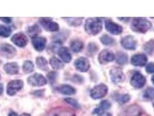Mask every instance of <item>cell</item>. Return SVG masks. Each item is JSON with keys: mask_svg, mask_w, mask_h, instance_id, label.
<instances>
[{"mask_svg": "<svg viewBox=\"0 0 154 116\" xmlns=\"http://www.w3.org/2000/svg\"><path fill=\"white\" fill-rule=\"evenodd\" d=\"M152 27V24L144 17H134L131 24L133 31L145 33Z\"/></svg>", "mask_w": 154, "mask_h": 116, "instance_id": "1", "label": "cell"}, {"mask_svg": "<svg viewBox=\"0 0 154 116\" xmlns=\"http://www.w3.org/2000/svg\"><path fill=\"white\" fill-rule=\"evenodd\" d=\"M85 29L88 34L96 35L102 30V22L97 17L88 19L85 23Z\"/></svg>", "mask_w": 154, "mask_h": 116, "instance_id": "2", "label": "cell"}, {"mask_svg": "<svg viewBox=\"0 0 154 116\" xmlns=\"http://www.w3.org/2000/svg\"><path fill=\"white\" fill-rule=\"evenodd\" d=\"M45 116H75V114L68 108L58 107L49 110Z\"/></svg>", "mask_w": 154, "mask_h": 116, "instance_id": "3", "label": "cell"}, {"mask_svg": "<svg viewBox=\"0 0 154 116\" xmlns=\"http://www.w3.org/2000/svg\"><path fill=\"white\" fill-rule=\"evenodd\" d=\"M108 92V88L104 84L95 86L91 91V96L94 99H99L104 98Z\"/></svg>", "mask_w": 154, "mask_h": 116, "instance_id": "4", "label": "cell"}, {"mask_svg": "<svg viewBox=\"0 0 154 116\" xmlns=\"http://www.w3.org/2000/svg\"><path fill=\"white\" fill-rule=\"evenodd\" d=\"M39 23L46 31L54 32L59 30V24L53 22L50 18L41 17L39 19Z\"/></svg>", "mask_w": 154, "mask_h": 116, "instance_id": "5", "label": "cell"}, {"mask_svg": "<svg viewBox=\"0 0 154 116\" xmlns=\"http://www.w3.org/2000/svg\"><path fill=\"white\" fill-rule=\"evenodd\" d=\"M23 82L21 80H15L10 81L7 85V92L10 96H14L23 88Z\"/></svg>", "mask_w": 154, "mask_h": 116, "instance_id": "6", "label": "cell"}, {"mask_svg": "<svg viewBox=\"0 0 154 116\" xmlns=\"http://www.w3.org/2000/svg\"><path fill=\"white\" fill-rule=\"evenodd\" d=\"M16 54L15 48L8 44L0 45V55L7 59L13 58Z\"/></svg>", "mask_w": 154, "mask_h": 116, "instance_id": "7", "label": "cell"}, {"mask_svg": "<svg viewBox=\"0 0 154 116\" xmlns=\"http://www.w3.org/2000/svg\"><path fill=\"white\" fill-rule=\"evenodd\" d=\"M29 84L33 86H40L45 85L46 84V78L42 74L35 73L27 79Z\"/></svg>", "mask_w": 154, "mask_h": 116, "instance_id": "8", "label": "cell"}, {"mask_svg": "<svg viewBox=\"0 0 154 116\" xmlns=\"http://www.w3.org/2000/svg\"><path fill=\"white\" fill-rule=\"evenodd\" d=\"M109 74L111 80L116 84L122 83L125 78L122 70L118 67H115L111 70Z\"/></svg>", "mask_w": 154, "mask_h": 116, "instance_id": "9", "label": "cell"}, {"mask_svg": "<svg viewBox=\"0 0 154 116\" xmlns=\"http://www.w3.org/2000/svg\"><path fill=\"white\" fill-rule=\"evenodd\" d=\"M146 82V78L139 72H136L131 80V85L135 88H141L145 85Z\"/></svg>", "mask_w": 154, "mask_h": 116, "instance_id": "10", "label": "cell"}, {"mask_svg": "<svg viewBox=\"0 0 154 116\" xmlns=\"http://www.w3.org/2000/svg\"><path fill=\"white\" fill-rule=\"evenodd\" d=\"M105 27L106 30L112 34L119 35L123 31V28L122 26L109 20L105 22Z\"/></svg>", "mask_w": 154, "mask_h": 116, "instance_id": "11", "label": "cell"}, {"mask_svg": "<svg viewBox=\"0 0 154 116\" xmlns=\"http://www.w3.org/2000/svg\"><path fill=\"white\" fill-rule=\"evenodd\" d=\"M12 42L16 45L23 48L28 43V39L26 35L22 33H18L14 34L11 38Z\"/></svg>", "mask_w": 154, "mask_h": 116, "instance_id": "12", "label": "cell"}, {"mask_svg": "<svg viewBox=\"0 0 154 116\" xmlns=\"http://www.w3.org/2000/svg\"><path fill=\"white\" fill-rule=\"evenodd\" d=\"M114 59L115 55L113 52L108 49L102 51L98 57V60L101 64H105L108 62H112Z\"/></svg>", "mask_w": 154, "mask_h": 116, "instance_id": "13", "label": "cell"}, {"mask_svg": "<svg viewBox=\"0 0 154 116\" xmlns=\"http://www.w3.org/2000/svg\"><path fill=\"white\" fill-rule=\"evenodd\" d=\"M74 66L78 71L81 72H86L90 68V63L89 60L86 58L81 57L75 61Z\"/></svg>", "mask_w": 154, "mask_h": 116, "instance_id": "14", "label": "cell"}, {"mask_svg": "<svg viewBox=\"0 0 154 116\" xmlns=\"http://www.w3.org/2000/svg\"><path fill=\"white\" fill-rule=\"evenodd\" d=\"M121 42L123 48L128 50H134L137 46L136 40L131 36H127L123 37Z\"/></svg>", "mask_w": 154, "mask_h": 116, "instance_id": "15", "label": "cell"}, {"mask_svg": "<svg viewBox=\"0 0 154 116\" xmlns=\"http://www.w3.org/2000/svg\"><path fill=\"white\" fill-rule=\"evenodd\" d=\"M141 108L139 106L133 105L124 110L119 116H140Z\"/></svg>", "mask_w": 154, "mask_h": 116, "instance_id": "16", "label": "cell"}, {"mask_svg": "<svg viewBox=\"0 0 154 116\" xmlns=\"http://www.w3.org/2000/svg\"><path fill=\"white\" fill-rule=\"evenodd\" d=\"M46 39L43 37H34L32 39V44L35 50L42 51L46 46Z\"/></svg>", "mask_w": 154, "mask_h": 116, "instance_id": "17", "label": "cell"}, {"mask_svg": "<svg viewBox=\"0 0 154 116\" xmlns=\"http://www.w3.org/2000/svg\"><path fill=\"white\" fill-rule=\"evenodd\" d=\"M147 58L144 54L134 55L131 58V64L136 66H143L146 64Z\"/></svg>", "mask_w": 154, "mask_h": 116, "instance_id": "18", "label": "cell"}, {"mask_svg": "<svg viewBox=\"0 0 154 116\" xmlns=\"http://www.w3.org/2000/svg\"><path fill=\"white\" fill-rule=\"evenodd\" d=\"M58 55L65 63H69L72 59V56L69 49L67 47H61L57 51Z\"/></svg>", "mask_w": 154, "mask_h": 116, "instance_id": "19", "label": "cell"}, {"mask_svg": "<svg viewBox=\"0 0 154 116\" xmlns=\"http://www.w3.org/2000/svg\"><path fill=\"white\" fill-rule=\"evenodd\" d=\"M4 69L6 71L7 73L14 75L18 73L19 67L18 64L16 62H14L5 64L4 66Z\"/></svg>", "mask_w": 154, "mask_h": 116, "instance_id": "20", "label": "cell"}, {"mask_svg": "<svg viewBox=\"0 0 154 116\" xmlns=\"http://www.w3.org/2000/svg\"><path fill=\"white\" fill-rule=\"evenodd\" d=\"M70 48L74 52H80L84 48V43L79 40H74L71 42Z\"/></svg>", "mask_w": 154, "mask_h": 116, "instance_id": "21", "label": "cell"}, {"mask_svg": "<svg viewBox=\"0 0 154 116\" xmlns=\"http://www.w3.org/2000/svg\"><path fill=\"white\" fill-rule=\"evenodd\" d=\"M59 91L64 95H72L75 93V89L69 85H62L58 88Z\"/></svg>", "mask_w": 154, "mask_h": 116, "instance_id": "22", "label": "cell"}, {"mask_svg": "<svg viewBox=\"0 0 154 116\" xmlns=\"http://www.w3.org/2000/svg\"><path fill=\"white\" fill-rule=\"evenodd\" d=\"M36 64L40 70L47 71L49 69L48 62L44 57H38L36 59Z\"/></svg>", "mask_w": 154, "mask_h": 116, "instance_id": "23", "label": "cell"}, {"mask_svg": "<svg viewBox=\"0 0 154 116\" xmlns=\"http://www.w3.org/2000/svg\"><path fill=\"white\" fill-rule=\"evenodd\" d=\"M128 56L123 52H118L116 55V62L117 63L123 65L128 62Z\"/></svg>", "mask_w": 154, "mask_h": 116, "instance_id": "24", "label": "cell"}, {"mask_svg": "<svg viewBox=\"0 0 154 116\" xmlns=\"http://www.w3.org/2000/svg\"><path fill=\"white\" fill-rule=\"evenodd\" d=\"M50 64L55 70L62 69L64 66L63 63L56 57H53L50 59Z\"/></svg>", "mask_w": 154, "mask_h": 116, "instance_id": "25", "label": "cell"}, {"mask_svg": "<svg viewBox=\"0 0 154 116\" xmlns=\"http://www.w3.org/2000/svg\"><path fill=\"white\" fill-rule=\"evenodd\" d=\"M63 19H65L69 25L78 26L81 24L83 17H63Z\"/></svg>", "mask_w": 154, "mask_h": 116, "instance_id": "26", "label": "cell"}, {"mask_svg": "<svg viewBox=\"0 0 154 116\" xmlns=\"http://www.w3.org/2000/svg\"><path fill=\"white\" fill-rule=\"evenodd\" d=\"M41 32V30L37 25H34L32 26L31 27H29L27 33H28V34L32 38L34 37H37V36Z\"/></svg>", "mask_w": 154, "mask_h": 116, "instance_id": "27", "label": "cell"}, {"mask_svg": "<svg viewBox=\"0 0 154 116\" xmlns=\"http://www.w3.org/2000/svg\"><path fill=\"white\" fill-rule=\"evenodd\" d=\"M144 51L148 54H152L154 51V39H151L144 44Z\"/></svg>", "mask_w": 154, "mask_h": 116, "instance_id": "28", "label": "cell"}, {"mask_svg": "<svg viewBox=\"0 0 154 116\" xmlns=\"http://www.w3.org/2000/svg\"><path fill=\"white\" fill-rule=\"evenodd\" d=\"M100 41L101 43L104 45H112L115 43L114 39H112L111 37L109 36L107 34H104L101 37Z\"/></svg>", "mask_w": 154, "mask_h": 116, "instance_id": "29", "label": "cell"}, {"mask_svg": "<svg viewBox=\"0 0 154 116\" xmlns=\"http://www.w3.org/2000/svg\"><path fill=\"white\" fill-rule=\"evenodd\" d=\"M12 33V30L10 27L0 24V36L3 37H8Z\"/></svg>", "mask_w": 154, "mask_h": 116, "instance_id": "30", "label": "cell"}, {"mask_svg": "<svg viewBox=\"0 0 154 116\" xmlns=\"http://www.w3.org/2000/svg\"><path fill=\"white\" fill-rule=\"evenodd\" d=\"M34 68V66L32 62L30 61H26L24 62L23 65V71L25 73H30L33 71Z\"/></svg>", "mask_w": 154, "mask_h": 116, "instance_id": "31", "label": "cell"}, {"mask_svg": "<svg viewBox=\"0 0 154 116\" xmlns=\"http://www.w3.org/2000/svg\"><path fill=\"white\" fill-rule=\"evenodd\" d=\"M62 45V42L59 41H54L53 42L52 44H51L49 45V46L48 47V50L50 51V53H52L54 54L56 51H58V50L59 49V46Z\"/></svg>", "mask_w": 154, "mask_h": 116, "instance_id": "32", "label": "cell"}, {"mask_svg": "<svg viewBox=\"0 0 154 116\" xmlns=\"http://www.w3.org/2000/svg\"><path fill=\"white\" fill-rule=\"evenodd\" d=\"M144 98L148 100L154 99V88H148L144 93Z\"/></svg>", "mask_w": 154, "mask_h": 116, "instance_id": "33", "label": "cell"}, {"mask_svg": "<svg viewBox=\"0 0 154 116\" xmlns=\"http://www.w3.org/2000/svg\"><path fill=\"white\" fill-rule=\"evenodd\" d=\"M88 52L89 53V54H94L98 50L99 48L97 45L94 44V43H90L89 44L88 46Z\"/></svg>", "mask_w": 154, "mask_h": 116, "instance_id": "34", "label": "cell"}, {"mask_svg": "<svg viewBox=\"0 0 154 116\" xmlns=\"http://www.w3.org/2000/svg\"><path fill=\"white\" fill-rule=\"evenodd\" d=\"M111 107V103L108 101L104 100L101 101L100 103V109L102 111L103 110H107Z\"/></svg>", "mask_w": 154, "mask_h": 116, "instance_id": "35", "label": "cell"}, {"mask_svg": "<svg viewBox=\"0 0 154 116\" xmlns=\"http://www.w3.org/2000/svg\"><path fill=\"white\" fill-rule=\"evenodd\" d=\"M65 101L69 103V105H71V106H72L73 107L75 108H80V106L79 105V103H78L75 99H72V98H66L65 99Z\"/></svg>", "mask_w": 154, "mask_h": 116, "instance_id": "36", "label": "cell"}, {"mask_svg": "<svg viewBox=\"0 0 154 116\" xmlns=\"http://www.w3.org/2000/svg\"><path fill=\"white\" fill-rule=\"evenodd\" d=\"M57 73L54 71H51L48 74V78L51 83H53L56 80Z\"/></svg>", "mask_w": 154, "mask_h": 116, "instance_id": "37", "label": "cell"}, {"mask_svg": "<svg viewBox=\"0 0 154 116\" xmlns=\"http://www.w3.org/2000/svg\"><path fill=\"white\" fill-rule=\"evenodd\" d=\"M130 98H131V97H130L129 95H128V94H125V95H123L122 96H120V98H119V99H118V101H119V102H121V103H124L128 102V101H129Z\"/></svg>", "mask_w": 154, "mask_h": 116, "instance_id": "38", "label": "cell"}, {"mask_svg": "<svg viewBox=\"0 0 154 116\" xmlns=\"http://www.w3.org/2000/svg\"><path fill=\"white\" fill-rule=\"evenodd\" d=\"M146 71L148 73H154V63H149L146 66Z\"/></svg>", "mask_w": 154, "mask_h": 116, "instance_id": "39", "label": "cell"}, {"mask_svg": "<svg viewBox=\"0 0 154 116\" xmlns=\"http://www.w3.org/2000/svg\"><path fill=\"white\" fill-rule=\"evenodd\" d=\"M82 81H83L82 78L78 75H75L73 77V82H74V83H82Z\"/></svg>", "mask_w": 154, "mask_h": 116, "instance_id": "40", "label": "cell"}, {"mask_svg": "<svg viewBox=\"0 0 154 116\" xmlns=\"http://www.w3.org/2000/svg\"><path fill=\"white\" fill-rule=\"evenodd\" d=\"M0 19L4 23H10L11 22V17H0Z\"/></svg>", "mask_w": 154, "mask_h": 116, "instance_id": "41", "label": "cell"}, {"mask_svg": "<svg viewBox=\"0 0 154 116\" xmlns=\"http://www.w3.org/2000/svg\"><path fill=\"white\" fill-rule=\"evenodd\" d=\"M98 116H112V115L109 113L101 111L98 114Z\"/></svg>", "mask_w": 154, "mask_h": 116, "instance_id": "42", "label": "cell"}, {"mask_svg": "<svg viewBox=\"0 0 154 116\" xmlns=\"http://www.w3.org/2000/svg\"><path fill=\"white\" fill-rule=\"evenodd\" d=\"M8 116H17V113H15V112H14V111H12V112H11L9 114V115Z\"/></svg>", "mask_w": 154, "mask_h": 116, "instance_id": "43", "label": "cell"}, {"mask_svg": "<svg viewBox=\"0 0 154 116\" xmlns=\"http://www.w3.org/2000/svg\"><path fill=\"white\" fill-rule=\"evenodd\" d=\"M4 90V87H3V85L2 84L0 83V95L2 93Z\"/></svg>", "mask_w": 154, "mask_h": 116, "instance_id": "44", "label": "cell"}, {"mask_svg": "<svg viewBox=\"0 0 154 116\" xmlns=\"http://www.w3.org/2000/svg\"><path fill=\"white\" fill-rule=\"evenodd\" d=\"M20 116H31V115L28 113H23L22 114L20 115Z\"/></svg>", "mask_w": 154, "mask_h": 116, "instance_id": "45", "label": "cell"}, {"mask_svg": "<svg viewBox=\"0 0 154 116\" xmlns=\"http://www.w3.org/2000/svg\"><path fill=\"white\" fill-rule=\"evenodd\" d=\"M152 83L154 84V76L152 77Z\"/></svg>", "mask_w": 154, "mask_h": 116, "instance_id": "46", "label": "cell"}, {"mask_svg": "<svg viewBox=\"0 0 154 116\" xmlns=\"http://www.w3.org/2000/svg\"></svg>", "mask_w": 154, "mask_h": 116, "instance_id": "47", "label": "cell"}]
</instances>
